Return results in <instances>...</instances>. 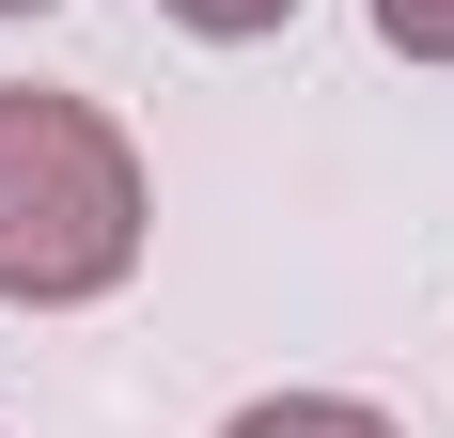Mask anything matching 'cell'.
Segmentation results:
<instances>
[{"mask_svg": "<svg viewBox=\"0 0 454 438\" xmlns=\"http://www.w3.org/2000/svg\"><path fill=\"white\" fill-rule=\"evenodd\" d=\"M141 266V157L79 94H0V298H110Z\"/></svg>", "mask_w": 454, "mask_h": 438, "instance_id": "obj_1", "label": "cell"}, {"mask_svg": "<svg viewBox=\"0 0 454 438\" xmlns=\"http://www.w3.org/2000/svg\"><path fill=\"white\" fill-rule=\"evenodd\" d=\"M220 438H392L376 407H345V392H267V407H235Z\"/></svg>", "mask_w": 454, "mask_h": 438, "instance_id": "obj_2", "label": "cell"}, {"mask_svg": "<svg viewBox=\"0 0 454 438\" xmlns=\"http://www.w3.org/2000/svg\"><path fill=\"white\" fill-rule=\"evenodd\" d=\"M173 16H188V32H204V47H251V32H282L298 0H173Z\"/></svg>", "mask_w": 454, "mask_h": 438, "instance_id": "obj_3", "label": "cell"}, {"mask_svg": "<svg viewBox=\"0 0 454 438\" xmlns=\"http://www.w3.org/2000/svg\"><path fill=\"white\" fill-rule=\"evenodd\" d=\"M376 32L408 47V63H454V0H376Z\"/></svg>", "mask_w": 454, "mask_h": 438, "instance_id": "obj_4", "label": "cell"}, {"mask_svg": "<svg viewBox=\"0 0 454 438\" xmlns=\"http://www.w3.org/2000/svg\"><path fill=\"white\" fill-rule=\"evenodd\" d=\"M0 16H47V0H0Z\"/></svg>", "mask_w": 454, "mask_h": 438, "instance_id": "obj_5", "label": "cell"}]
</instances>
